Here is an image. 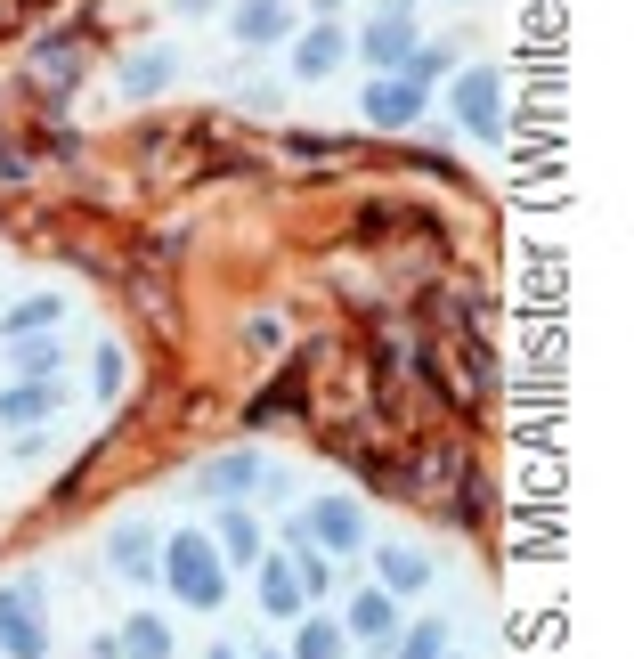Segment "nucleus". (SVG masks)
<instances>
[{
    "instance_id": "nucleus-6",
    "label": "nucleus",
    "mask_w": 634,
    "mask_h": 659,
    "mask_svg": "<svg viewBox=\"0 0 634 659\" xmlns=\"http://www.w3.org/2000/svg\"><path fill=\"white\" fill-rule=\"evenodd\" d=\"M131 651L139 659H163V627H131Z\"/></svg>"
},
{
    "instance_id": "nucleus-3",
    "label": "nucleus",
    "mask_w": 634,
    "mask_h": 659,
    "mask_svg": "<svg viewBox=\"0 0 634 659\" xmlns=\"http://www.w3.org/2000/svg\"><path fill=\"white\" fill-rule=\"evenodd\" d=\"M317 529H326L334 546H350V537H358V513H350V505H317Z\"/></svg>"
},
{
    "instance_id": "nucleus-5",
    "label": "nucleus",
    "mask_w": 634,
    "mask_h": 659,
    "mask_svg": "<svg viewBox=\"0 0 634 659\" xmlns=\"http://www.w3.org/2000/svg\"><path fill=\"white\" fill-rule=\"evenodd\" d=\"M464 114H480V123H488V114H496V90H488V82H464Z\"/></svg>"
},
{
    "instance_id": "nucleus-2",
    "label": "nucleus",
    "mask_w": 634,
    "mask_h": 659,
    "mask_svg": "<svg viewBox=\"0 0 634 659\" xmlns=\"http://www.w3.org/2000/svg\"><path fill=\"white\" fill-rule=\"evenodd\" d=\"M163 74H171V57H163V49L131 57V90H163Z\"/></svg>"
},
{
    "instance_id": "nucleus-1",
    "label": "nucleus",
    "mask_w": 634,
    "mask_h": 659,
    "mask_svg": "<svg viewBox=\"0 0 634 659\" xmlns=\"http://www.w3.org/2000/svg\"><path fill=\"white\" fill-rule=\"evenodd\" d=\"M179 594L187 603H220V562H204V546H179Z\"/></svg>"
},
{
    "instance_id": "nucleus-4",
    "label": "nucleus",
    "mask_w": 634,
    "mask_h": 659,
    "mask_svg": "<svg viewBox=\"0 0 634 659\" xmlns=\"http://www.w3.org/2000/svg\"><path fill=\"white\" fill-rule=\"evenodd\" d=\"M374 114H391V123H399V114H415V90H374Z\"/></svg>"
}]
</instances>
